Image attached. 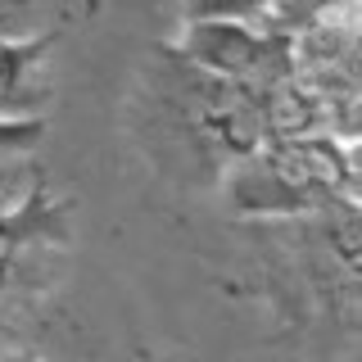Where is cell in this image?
<instances>
[{
	"label": "cell",
	"mask_w": 362,
	"mask_h": 362,
	"mask_svg": "<svg viewBox=\"0 0 362 362\" xmlns=\"http://www.w3.org/2000/svg\"><path fill=\"white\" fill-rule=\"evenodd\" d=\"M158 50H168L173 59L199 68V73L226 77V82L254 90L294 73V45L286 32L240 18H186L177 37Z\"/></svg>",
	"instance_id": "3957f363"
},
{
	"label": "cell",
	"mask_w": 362,
	"mask_h": 362,
	"mask_svg": "<svg viewBox=\"0 0 362 362\" xmlns=\"http://www.w3.org/2000/svg\"><path fill=\"white\" fill-rule=\"evenodd\" d=\"M54 45H59V28L0 41V118H41V109L50 105L45 64Z\"/></svg>",
	"instance_id": "277c9868"
},
{
	"label": "cell",
	"mask_w": 362,
	"mask_h": 362,
	"mask_svg": "<svg viewBox=\"0 0 362 362\" xmlns=\"http://www.w3.org/2000/svg\"><path fill=\"white\" fill-rule=\"evenodd\" d=\"M37 9H41V0H0V41L23 37Z\"/></svg>",
	"instance_id": "ba28073f"
},
{
	"label": "cell",
	"mask_w": 362,
	"mask_h": 362,
	"mask_svg": "<svg viewBox=\"0 0 362 362\" xmlns=\"http://www.w3.org/2000/svg\"><path fill=\"white\" fill-rule=\"evenodd\" d=\"M226 199L235 218H322L358 204V150L331 132L267 141L226 163Z\"/></svg>",
	"instance_id": "6da1fadb"
},
{
	"label": "cell",
	"mask_w": 362,
	"mask_h": 362,
	"mask_svg": "<svg viewBox=\"0 0 362 362\" xmlns=\"http://www.w3.org/2000/svg\"><path fill=\"white\" fill-rule=\"evenodd\" d=\"M186 18H240V23H263L267 0H186L181 23Z\"/></svg>",
	"instance_id": "8992f818"
},
{
	"label": "cell",
	"mask_w": 362,
	"mask_h": 362,
	"mask_svg": "<svg viewBox=\"0 0 362 362\" xmlns=\"http://www.w3.org/2000/svg\"><path fill=\"white\" fill-rule=\"evenodd\" d=\"M45 141V118H0V150H37Z\"/></svg>",
	"instance_id": "52a82bcc"
},
{
	"label": "cell",
	"mask_w": 362,
	"mask_h": 362,
	"mask_svg": "<svg viewBox=\"0 0 362 362\" xmlns=\"http://www.w3.org/2000/svg\"><path fill=\"white\" fill-rule=\"evenodd\" d=\"M5 286H9V267L0 263V290H5Z\"/></svg>",
	"instance_id": "30bf717a"
},
{
	"label": "cell",
	"mask_w": 362,
	"mask_h": 362,
	"mask_svg": "<svg viewBox=\"0 0 362 362\" xmlns=\"http://www.w3.org/2000/svg\"><path fill=\"white\" fill-rule=\"evenodd\" d=\"M158 54L168 59V77H173L168 105H173L181 132L195 141V150L222 158V163H235V158L254 154L258 145H267L263 109H258L254 86L199 73V68L173 59L168 50H158Z\"/></svg>",
	"instance_id": "7a4b0ae2"
},
{
	"label": "cell",
	"mask_w": 362,
	"mask_h": 362,
	"mask_svg": "<svg viewBox=\"0 0 362 362\" xmlns=\"http://www.w3.org/2000/svg\"><path fill=\"white\" fill-rule=\"evenodd\" d=\"M0 362H45V358H28V354H18V358H0Z\"/></svg>",
	"instance_id": "9c48e42d"
},
{
	"label": "cell",
	"mask_w": 362,
	"mask_h": 362,
	"mask_svg": "<svg viewBox=\"0 0 362 362\" xmlns=\"http://www.w3.org/2000/svg\"><path fill=\"white\" fill-rule=\"evenodd\" d=\"M68 231V204L54 195L45 181H32L28 195L18 204L0 209V263L14 267V258L32 245H50L64 240Z\"/></svg>",
	"instance_id": "5b68a950"
}]
</instances>
